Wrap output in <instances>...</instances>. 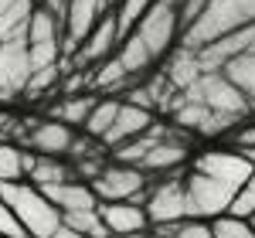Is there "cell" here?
Returning a JSON list of instances; mask_svg holds the SVG:
<instances>
[{
    "instance_id": "cell-3",
    "label": "cell",
    "mask_w": 255,
    "mask_h": 238,
    "mask_svg": "<svg viewBox=\"0 0 255 238\" xmlns=\"http://www.w3.org/2000/svg\"><path fill=\"white\" fill-rule=\"evenodd\" d=\"M180 96L187 102H201V106H208L215 113H228V116H238V119H245L252 113L249 99L238 92V85L225 72H204L194 85L180 89Z\"/></svg>"
},
{
    "instance_id": "cell-9",
    "label": "cell",
    "mask_w": 255,
    "mask_h": 238,
    "mask_svg": "<svg viewBox=\"0 0 255 238\" xmlns=\"http://www.w3.org/2000/svg\"><path fill=\"white\" fill-rule=\"evenodd\" d=\"M194 170L204 174V177H211V180H218V184H225V187H232V191H238L255 167L238 150H208V153H201L194 160Z\"/></svg>"
},
{
    "instance_id": "cell-14",
    "label": "cell",
    "mask_w": 255,
    "mask_h": 238,
    "mask_svg": "<svg viewBox=\"0 0 255 238\" xmlns=\"http://www.w3.org/2000/svg\"><path fill=\"white\" fill-rule=\"evenodd\" d=\"M187 157H191V150H187L184 136L170 133V136H163L157 146L143 157L139 170H143V174H174V170H184Z\"/></svg>"
},
{
    "instance_id": "cell-2",
    "label": "cell",
    "mask_w": 255,
    "mask_h": 238,
    "mask_svg": "<svg viewBox=\"0 0 255 238\" xmlns=\"http://www.w3.org/2000/svg\"><path fill=\"white\" fill-rule=\"evenodd\" d=\"M0 201H7V208L17 215V221L27 228L31 238H51V232L61 225V211L34 184H24V180L0 184Z\"/></svg>"
},
{
    "instance_id": "cell-28",
    "label": "cell",
    "mask_w": 255,
    "mask_h": 238,
    "mask_svg": "<svg viewBox=\"0 0 255 238\" xmlns=\"http://www.w3.org/2000/svg\"><path fill=\"white\" fill-rule=\"evenodd\" d=\"M157 0H119V10H116V24H119V41L126 38L133 27H136V20L153 7Z\"/></svg>"
},
{
    "instance_id": "cell-16",
    "label": "cell",
    "mask_w": 255,
    "mask_h": 238,
    "mask_svg": "<svg viewBox=\"0 0 255 238\" xmlns=\"http://www.w3.org/2000/svg\"><path fill=\"white\" fill-rule=\"evenodd\" d=\"M153 122H157L153 113L136 109V106H129V102H119V113H116V119H113V126L106 129L102 143H106V146H119V143H126V139L139 136L143 129H150Z\"/></svg>"
},
{
    "instance_id": "cell-37",
    "label": "cell",
    "mask_w": 255,
    "mask_h": 238,
    "mask_svg": "<svg viewBox=\"0 0 255 238\" xmlns=\"http://www.w3.org/2000/svg\"><path fill=\"white\" fill-rule=\"evenodd\" d=\"M51 238H82L79 232H75V228H68V225H65V221H61L58 228H55V232H51Z\"/></svg>"
},
{
    "instance_id": "cell-25",
    "label": "cell",
    "mask_w": 255,
    "mask_h": 238,
    "mask_svg": "<svg viewBox=\"0 0 255 238\" xmlns=\"http://www.w3.org/2000/svg\"><path fill=\"white\" fill-rule=\"evenodd\" d=\"M61 221L68 228H75L82 238H109V228L99 218V208H92V211H65Z\"/></svg>"
},
{
    "instance_id": "cell-22",
    "label": "cell",
    "mask_w": 255,
    "mask_h": 238,
    "mask_svg": "<svg viewBox=\"0 0 255 238\" xmlns=\"http://www.w3.org/2000/svg\"><path fill=\"white\" fill-rule=\"evenodd\" d=\"M65 180H75V174H72V167L68 163H61V160L55 157H41L34 160V167L27 170V184H34V187H51V184H65Z\"/></svg>"
},
{
    "instance_id": "cell-32",
    "label": "cell",
    "mask_w": 255,
    "mask_h": 238,
    "mask_svg": "<svg viewBox=\"0 0 255 238\" xmlns=\"http://www.w3.org/2000/svg\"><path fill=\"white\" fill-rule=\"evenodd\" d=\"M211 232H215V238H255V228L245 218H235V215L215 218L211 221Z\"/></svg>"
},
{
    "instance_id": "cell-17",
    "label": "cell",
    "mask_w": 255,
    "mask_h": 238,
    "mask_svg": "<svg viewBox=\"0 0 255 238\" xmlns=\"http://www.w3.org/2000/svg\"><path fill=\"white\" fill-rule=\"evenodd\" d=\"M41 194L51 201L61 215L65 211H92V208H99V198L92 194V187L89 184H79V180H65V184L41 187Z\"/></svg>"
},
{
    "instance_id": "cell-15",
    "label": "cell",
    "mask_w": 255,
    "mask_h": 238,
    "mask_svg": "<svg viewBox=\"0 0 255 238\" xmlns=\"http://www.w3.org/2000/svg\"><path fill=\"white\" fill-rule=\"evenodd\" d=\"M72 126H65L58 119H41L31 126V133H27V143H31V150L41 153V157H58V153H68V146H72Z\"/></svg>"
},
{
    "instance_id": "cell-31",
    "label": "cell",
    "mask_w": 255,
    "mask_h": 238,
    "mask_svg": "<svg viewBox=\"0 0 255 238\" xmlns=\"http://www.w3.org/2000/svg\"><path fill=\"white\" fill-rule=\"evenodd\" d=\"M61 79V65H48V68H38V72H31V79H27V85H24V96L27 99H38V96H44L51 85H58Z\"/></svg>"
},
{
    "instance_id": "cell-12",
    "label": "cell",
    "mask_w": 255,
    "mask_h": 238,
    "mask_svg": "<svg viewBox=\"0 0 255 238\" xmlns=\"http://www.w3.org/2000/svg\"><path fill=\"white\" fill-rule=\"evenodd\" d=\"M116 44H119L116 10H106V14L96 20V27L89 31V38L75 48V55L68 58V65H72V68H85V65H92V61H102V58H109V51H113Z\"/></svg>"
},
{
    "instance_id": "cell-41",
    "label": "cell",
    "mask_w": 255,
    "mask_h": 238,
    "mask_svg": "<svg viewBox=\"0 0 255 238\" xmlns=\"http://www.w3.org/2000/svg\"><path fill=\"white\" fill-rule=\"evenodd\" d=\"M249 225H252V228H255V215H252V218H249Z\"/></svg>"
},
{
    "instance_id": "cell-39",
    "label": "cell",
    "mask_w": 255,
    "mask_h": 238,
    "mask_svg": "<svg viewBox=\"0 0 255 238\" xmlns=\"http://www.w3.org/2000/svg\"><path fill=\"white\" fill-rule=\"evenodd\" d=\"M123 238H150V232H133V235H123Z\"/></svg>"
},
{
    "instance_id": "cell-6",
    "label": "cell",
    "mask_w": 255,
    "mask_h": 238,
    "mask_svg": "<svg viewBox=\"0 0 255 238\" xmlns=\"http://www.w3.org/2000/svg\"><path fill=\"white\" fill-rule=\"evenodd\" d=\"M129 34H136L139 44L150 51V58L157 61L163 58L170 48H174L177 34H180V20H177V7H170V3H153L143 17L136 20V27L129 31Z\"/></svg>"
},
{
    "instance_id": "cell-26",
    "label": "cell",
    "mask_w": 255,
    "mask_h": 238,
    "mask_svg": "<svg viewBox=\"0 0 255 238\" xmlns=\"http://www.w3.org/2000/svg\"><path fill=\"white\" fill-rule=\"evenodd\" d=\"M92 85L102 89V92H119V89H126L129 85V75H126V68L119 65V58H102V65L96 68V75H92Z\"/></svg>"
},
{
    "instance_id": "cell-21",
    "label": "cell",
    "mask_w": 255,
    "mask_h": 238,
    "mask_svg": "<svg viewBox=\"0 0 255 238\" xmlns=\"http://www.w3.org/2000/svg\"><path fill=\"white\" fill-rule=\"evenodd\" d=\"M31 14H34V0H14L0 14V41H27Z\"/></svg>"
},
{
    "instance_id": "cell-18",
    "label": "cell",
    "mask_w": 255,
    "mask_h": 238,
    "mask_svg": "<svg viewBox=\"0 0 255 238\" xmlns=\"http://www.w3.org/2000/svg\"><path fill=\"white\" fill-rule=\"evenodd\" d=\"M174 133V126H160V122H153L150 129H143L139 136L126 139V143H119V146H113V157H116V163H129V167H139L143 163V157L157 146L163 136H170Z\"/></svg>"
},
{
    "instance_id": "cell-13",
    "label": "cell",
    "mask_w": 255,
    "mask_h": 238,
    "mask_svg": "<svg viewBox=\"0 0 255 238\" xmlns=\"http://www.w3.org/2000/svg\"><path fill=\"white\" fill-rule=\"evenodd\" d=\"M99 218L109 228V235H119V238L150 228L143 204H133V201H99Z\"/></svg>"
},
{
    "instance_id": "cell-1",
    "label": "cell",
    "mask_w": 255,
    "mask_h": 238,
    "mask_svg": "<svg viewBox=\"0 0 255 238\" xmlns=\"http://www.w3.org/2000/svg\"><path fill=\"white\" fill-rule=\"evenodd\" d=\"M249 24H255V0H208L194 24L184 27L180 48L197 51V48L225 38L238 27H249Z\"/></svg>"
},
{
    "instance_id": "cell-8",
    "label": "cell",
    "mask_w": 255,
    "mask_h": 238,
    "mask_svg": "<svg viewBox=\"0 0 255 238\" xmlns=\"http://www.w3.org/2000/svg\"><path fill=\"white\" fill-rule=\"evenodd\" d=\"M170 116H174L177 129L197 133V136H225V133L235 129L238 122H245V119L228 116V113H215V109H208V106H201V102H187L184 96H180V106H177Z\"/></svg>"
},
{
    "instance_id": "cell-29",
    "label": "cell",
    "mask_w": 255,
    "mask_h": 238,
    "mask_svg": "<svg viewBox=\"0 0 255 238\" xmlns=\"http://www.w3.org/2000/svg\"><path fill=\"white\" fill-rule=\"evenodd\" d=\"M27 61H31V72L48 68V65H58V61H61V38L27 44Z\"/></svg>"
},
{
    "instance_id": "cell-24",
    "label": "cell",
    "mask_w": 255,
    "mask_h": 238,
    "mask_svg": "<svg viewBox=\"0 0 255 238\" xmlns=\"http://www.w3.org/2000/svg\"><path fill=\"white\" fill-rule=\"evenodd\" d=\"M116 113H119V99H113V96L96 99L92 113H89V119H85V133H89V136H96V139H102V136H106V129L113 126Z\"/></svg>"
},
{
    "instance_id": "cell-38",
    "label": "cell",
    "mask_w": 255,
    "mask_h": 238,
    "mask_svg": "<svg viewBox=\"0 0 255 238\" xmlns=\"http://www.w3.org/2000/svg\"><path fill=\"white\" fill-rule=\"evenodd\" d=\"M10 126H14V116H3L0 113V129H10Z\"/></svg>"
},
{
    "instance_id": "cell-5",
    "label": "cell",
    "mask_w": 255,
    "mask_h": 238,
    "mask_svg": "<svg viewBox=\"0 0 255 238\" xmlns=\"http://www.w3.org/2000/svg\"><path fill=\"white\" fill-rule=\"evenodd\" d=\"M235 198L232 187L218 184V180L204 177V174H184V204H187V218L215 221L228 215V204Z\"/></svg>"
},
{
    "instance_id": "cell-33",
    "label": "cell",
    "mask_w": 255,
    "mask_h": 238,
    "mask_svg": "<svg viewBox=\"0 0 255 238\" xmlns=\"http://www.w3.org/2000/svg\"><path fill=\"white\" fill-rule=\"evenodd\" d=\"M24 170H20V150L10 146V143H0V184H10V180H20Z\"/></svg>"
},
{
    "instance_id": "cell-30",
    "label": "cell",
    "mask_w": 255,
    "mask_h": 238,
    "mask_svg": "<svg viewBox=\"0 0 255 238\" xmlns=\"http://www.w3.org/2000/svg\"><path fill=\"white\" fill-rule=\"evenodd\" d=\"M228 215L245 218V221L255 215V170L249 174V180H245V184L235 191V198H232V204H228Z\"/></svg>"
},
{
    "instance_id": "cell-19",
    "label": "cell",
    "mask_w": 255,
    "mask_h": 238,
    "mask_svg": "<svg viewBox=\"0 0 255 238\" xmlns=\"http://www.w3.org/2000/svg\"><path fill=\"white\" fill-rule=\"evenodd\" d=\"M163 75H167V82L174 85L177 92L187 89V85H194L204 75V68L197 61V51H191V48H170V58L163 65Z\"/></svg>"
},
{
    "instance_id": "cell-10",
    "label": "cell",
    "mask_w": 255,
    "mask_h": 238,
    "mask_svg": "<svg viewBox=\"0 0 255 238\" xmlns=\"http://www.w3.org/2000/svg\"><path fill=\"white\" fill-rule=\"evenodd\" d=\"M109 10V0H68L65 3V34H61V55H75L82 41L89 38V31L96 27V20Z\"/></svg>"
},
{
    "instance_id": "cell-42",
    "label": "cell",
    "mask_w": 255,
    "mask_h": 238,
    "mask_svg": "<svg viewBox=\"0 0 255 238\" xmlns=\"http://www.w3.org/2000/svg\"><path fill=\"white\" fill-rule=\"evenodd\" d=\"M109 3H113V0H109Z\"/></svg>"
},
{
    "instance_id": "cell-40",
    "label": "cell",
    "mask_w": 255,
    "mask_h": 238,
    "mask_svg": "<svg viewBox=\"0 0 255 238\" xmlns=\"http://www.w3.org/2000/svg\"><path fill=\"white\" fill-rule=\"evenodd\" d=\"M10 3H14V0H0V14H3V10H7Z\"/></svg>"
},
{
    "instance_id": "cell-4",
    "label": "cell",
    "mask_w": 255,
    "mask_h": 238,
    "mask_svg": "<svg viewBox=\"0 0 255 238\" xmlns=\"http://www.w3.org/2000/svg\"><path fill=\"white\" fill-rule=\"evenodd\" d=\"M92 194L99 201H133V204H143L146 201V191H150V174H143L139 167H129V163H106L92 177Z\"/></svg>"
},
{
    "instance_id": "cell-11",
    "label": "cell",
    "mask_w": 255,
    "mask_h": 238,
    "mask_svg": "<svg viewBox=\"0 0 255 238\" xmlns=\"http://www.w3.org/2000/svg\"><path fill=\"white\" fill-rule=\"evenodd\" d=\"M27 79H31L27 41H0V102L20 96Z\"/></svg>"
},
{
    "instance_id": "cell-23",
    "label": "cell",
    "mask_w": 255,
    "mask_h": 238,
    "mask_svg": "<svg viewBox=\"0 0 255 238\" xmlns=\"http://www.w3.org/2000/svg\"><path fill=\"white\" fill-rule=\"evenodd\" d=\"M92 106H96L92 96H65L58 106H51V116L48 119H58V122H65V126H85Z\"/></svg>"
},
{
    "instance_id": "cell-20",
    "label": "cell",
    "mask_w": 255,
    "mask_h": 238,
    "mask_svg": "<svg viewBox=\"0 0 255 238\" xmlns=\"http://www.w3.org/2000/svg\"><path fill=\"white\" fill-rule=\"evenodd\" d=\"M221 72H225L228 79L235 82L238 92H242V96L249 99V106L255 109V41L249 44V48H245V51H242V55H238V58L228 61Z\"/></svg>"
},
{
    "instance_id": "cell-35",
    "label": "cell",
    "mask_w": 255,
    "mask_h": 238,
    "mask_svg": "<svg viewBox=\"0 0 255 238\" xmlns=\"http://www.w3.org/2000/svg\"><path fill=\"white\" fill-rule=\"evenodd\" d=\"M0 238H31L27 228L17 221V215L7 208V201H0Z\"/></svg>"
},
{
    "instance_id": "cell-34",
    "label": "cell",
    "mask_w": 255,
    "mask_h": 238,
    "mask_svg": "<svg viewBox=\"0 0 255 238\" xmlns=\"http://www.w3.org/2000/svg\"><path fill=\"white\" fill-rule=\"evenodd\" d=\"M174 238H215V232H211V221L184 218L174 225Z\"/></svg>"
},
{
    "instance_id": "cell-36",
    "label": "cell",
    "mask_w": 255,
    "mask_h": 238,
    "mask_svg": "<svg viewBox=\"0 0 255 238\" xmlns=\"http://www.w3.org/2000/svg\"><path fill=\"white\" fill-rule=\"evenodd\" d=\"M235 146H255V122L235 133Z\"/></svg>"
},
{
    "instance_id": "cell-7",
    "label": "cell",
    "mask_w": 255,
    "mask_h": 238,
    "mask_svg": "<svg viewBox=\"0 0 255 238\" xmlns=\"http://www.w3.org/2000/svg\"><path fill=\"white\" fill-rule=\"evenodd\" d=\"M143 211L150 225H174V221L187 218V204H184V170L167 174V180H160L157 187L146 191Z\"/></svg>"
},
{
    "instance_id": "cell-27",
    "label": "cell",
    "mask_w": 255,
    "mask_h": 238,
    "mask_svg": "<svg viewBox=\"0 0 255 238\" xmlns=\"http://www.w3.org/2000/svg\"><path fill=\"white\" fill-rule=\"evenodd\" d=\"M61 38V24L55 20V14H48L44 7H34V14L27 20V44H34V41H55Z\"/></svg>"
}]
</instances>
